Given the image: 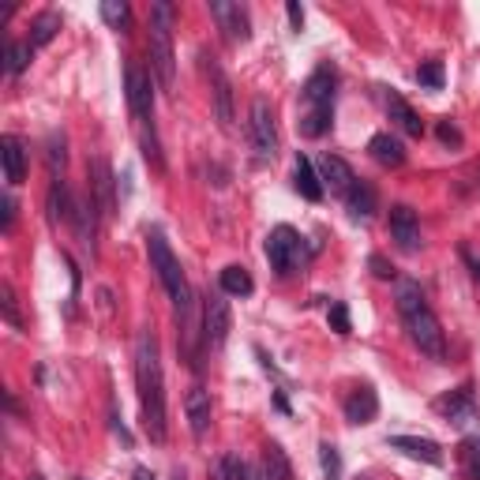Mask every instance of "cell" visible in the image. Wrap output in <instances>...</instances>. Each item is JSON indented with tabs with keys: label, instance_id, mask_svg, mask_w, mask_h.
I'll use <instances>...</instances> for the list:
<instances>
[{
	"label": "cell",
	"instance_id": "24",
	"mask_svg": "<svg viewBox=\"0 0 480 480\" xmlns=\"http://www.w3.org/2000/svg\"><path fill=\"white\" fill-rule=\"evenodd\" d=\"M263 473H267V480H293V465L278 443L263 446Z\"/></svg>",
	"mask_w": 480,
	"mask_h": 480
},
{
	"label": "cell",
	"instance_id": "2",
	"mask_svg": "<svg viewBox=\"0 0 480 480\" xmlns=\"http://www.w3.org/2000/svg\"><path fill=\"white\" fill-rule=\"evenodd\" d=\"M398 315H402V323L409 331V342L417 345L424 357H432V361H443L446 357L443 327H439L435 311L428 308V301H424V293H421L417 281H402L398 285Z\"/></svg>",
	"mask_w": 480,
	"mask_h": 480
},
{
	"label": "cell",
	"instance_id": "28",
	"mask_svg": "<svg viewBox=\"0 0 480 480\" xmlns=\"http://www.w3.org/2000/svg\"><path fill=\"white\" fill-rule=\"evenodd\" d=\"M319 465H323V480H342V454L334 443H319Z\"/></svg>",
	"mask_w": 480,
	"mask_h": 480
},
{
	"label": "cell",
	"instance_id": "25",
	"mask_svg": "<svg viewBox=\"0 0 480 480\" xmlns=\"http://www.w3.org/2000/svg\"><path fill=\"white\" fill-rule=\"evenodd\" d=\"M345 207H349V214H353V218H372L375 214V191H372V184L357 180L353 188H349Z\"/></svg>",
	"mask_w": 480,
	"mask_h": 480
},
{
	"label": "cell",
	"instance_id": "37",
	"mask_svg": "<svg viewBox=\"0 0 480 480\" xmlns=\"http://www.w3.org/2000/svg\"><path fill=\"white\" fill-rule=\"evenodd\" d=\"M435 132H439V139H443L446 147H462V132H458V128H454L451 120H439Z\"/></svg>",
	"mask_w": 480,
	"mask_h": 480
},
{
	"label": "cell",
	"instance_id": "20",
	"mask_svg": "<svg viewBox=\"0 0 480 480\" xmlns=\"http://www.w3.org/2000/svg\"><path fill=\"white\" fill-rule=\"evenodd\" d=\"M0 162H5V180L15 188V184H23V177H26V150H23V139H15V136H5L0 139Z\"/></svg>",
	"mask_w": 480,
	"mask_h": 480
},
{
	"label": "cell",
	"instance_id": "9",
	"mask_svg": "<svg viewBox=\"0 0 480 480\" xmlns=\"http://www.w3.org/2000/svg\"><path fill=\"white\" fill-rule=\"evenodd\" d=\"M297 251H301V237H297V230H290V226L271 230V237H267V260H271L274 274H281V278H285V274H293Z\"/></svg>",
	"mask_w": 480,
	"mask_h": 480
},
{
	"label": "cell",
	"instance_id": "5",
	"mask_svg": "<svg viewBox=\"0 0 480 480\" xmlns=\"http://www.w3.org/2000/svg\"><path fill=\"white\" fill-rule=\"evenodd\" d=\"M147 251H150V267H154L158 281L166 285L169 301L177 304L180 315H188V308H191V285H188V278L180 271V260L173 255V248H169V240H166L162 230H150L147 233Z\"/></svg>",
	"mask_w": 480,
	"mask_h": 480
},
{
	"label": "cell",
	"instance_id": "6",
	"mask_svg": "<svg viewBox=\"0 0 480 480\" xmlns=\"http://www.w3.org/2000/svg\"><path fill=\"white\" fill-rule=\"evenodd\" d=\"M203 72L210 79V98H214V117L221 128H233V83L226 76V68L218 64V56L203 53Z\"/></svg>",
	"mask_w": 480,
	"mask_h": 480
},
{
	"label": "cell",
	"instance_id": "26",
	"mask_svg": "<svg viewBox=\"0 0 480 480\" xmlns=\"http://www.w3.org/2000/svg\"><path fill=\"white\" fill-rule=\"evenodd\" d=\"M72 210H76V203L68 199V184H64V177H60L49 188V218L53 221H72Z\"/></svg>",
	"mask_w": 480,
	"mask_h": 480
},
{
	"label": "cell",
	"instance_id": "16",
	"mask_svg": "<svg viewBox=\"0 0 480 480\" xmlns=\"http://www.w3.org/2000/svg\"><path fill=\"white\" fill-rule=\"evenodd\" d=\"M90 196H94V203H98L102 218L113 214V207H117V199H113V169H109L106 158H94V162H90Z\"/></svg>",
	"mask_w": 480,
	"mask_h": 480
},
{
	"label": "cell",
	"instance_id": "14",
	"mask_svg": "<svg viewBox=\"0 0 480 480\" xmlns=\"http://www.w3.org/2000/svg\"><path fill=\"white\" fill-rule=\"evenodd\" d=\"M319 180H323V188L338 191V196H349V188L357 184V173L349 169L345 158H338V154H323V158H319Z\"/></svg>",
	"mask_w": 480,
	"mask_h": 480
},
{
	"label": "cell",
	"instance_id": "10",
	"mask_svg": "<svg viewBox=\"0 0 480 480\" xmlns=\"http://www.w3.org/2000/svg\"><path fill=\"white\" fill-rule=\"evenodd\" d=\"M230 323H233V315H230L226 293H210L207 304H203V338H207V345H214V349L226 345Z\"/></svg>",
	"mask_w": 480,
	"mask_h": 480
},
{
	"label": "cell",
	"instance_id": "40",
	"mask_svg": "<svg viewBox=\"0 0 480 480\" xmlns=\"http://www.w3.org/2000/svg\"><path fill=\"white\" fill-rule=\"evenodd\" d=\"M285 15H290L293 30H301V26H304V8L297 5V0H290V5H285Z\"/></svg>",
	"mask_w": 480,
	"mask_h": 480
},
{
	"label": "cell",
	"instance_id": "19",
	"mask_svg": "<svg viewBox=\"0 0 480 480\" xmlns=\"http://www.w3.org/2000/svg\"><path fill=\"white\" fill-rule=\"evenodd\" d=\"M387 117L402 128L405 136H413V139H421V136H424V120H421V113L413 109V106L402 98V94H387Z\"/></svg>",
	"mask_w": 480,
	"mask_h": 480
},
{
	"label": "cell",
	"instance_id": "32",
	"mask_svg": "<svg viewBox=\"0 0 480 480\" xmlns=\"http://www.w3.org/2000/svg\"><path fill=\"white\" fill-rule=\"evenodd\" d=\"M0 308H5V319L19 331L23 327V319H19V304H15V293H12V285L8 281H0Z\"/></svg>",
	"mask_w": 480,
	"mask_h": 480
},
{
	"label": "cell",
	"instance_id": "17",
	"mask_svg": "<svg viewBox=\"0 0 480 480\" xmlns=\"http://www.w3.org/2000/svg\"><path fill=\"white\" fill-rule=\"evenodd\" d=\"M394 451L417 458V462H428V465H443V446L435 439H421V435H394L391 439Z\"/></svg>",
	"mask_w": 480,
	"mask_h": 480
},
{
	"label": "cell",
	"instance_id": "39",
	"mask_svg": "<svg viewBox=\"0 0 480 480\" xmlns=\"http://www.w3.org/2000/svg\"><path fill=\"white\" fill-rule=\"evenodd\" d=\"M462 260H465V267H469V274H473V281H480V255H476L473 248H462Z\"/></svg>",
	"mask_w": 480,
	"mask_h": 480
},
{
	"label": "cell",
	"instance_id": "21",
	"mask_svg": "<svg viewBox=\"0 0 480 480\" xmlns=\"http://www.w3.org/2000/svg\"><path fill=\"white\" fill-rule=\"evenodd\" d=\"M368 154L375 158L379 166H387V169H398V166L405 162V147H402V139H398V136H391V132H379V136H372V143H368Z\"/></svg>",
	"mask_w": 480,
	"mask_h": 480
},
{
	"label": "cell",
	"instance_id": "38",
	"mask_svg": "<svg viewBox=\"0 0 480 480\" xmlns=\"http://www.w3.org/2000/svg\"><path fill=\"white\" fill-rule=\"evenodd\" d=\"M368 267H372V274H375V278H383V281H391V278H394V267H391L387 260H383V255H372Z\"/></svg>",
	"mask_w": 480,
	"mask_h": 480
},
{
	"label": "cell",
	"instance_id": "7",
	"mask_svg": "<svg viewBox=\"0 0 480 480\" xmlns=\"http://www.w3.org/2000/svg\"><path fill=\"white\" fill-rule=\"evenodd\" d=\"M248 128H251V147H255V154H260V158H274L278 154V124H274V109H271L267 98H255L251 102Z\"/></svg>",
	"mask_w": 480,
	"mask_h": 480
},
{
	"label": "cell",
	"instance_id": "44",
	"mask_svg": "<svg viewBox=\"0 0 480 480\" xmlns=\"http://www.w3.org/2000/svg\"><path fill=\"white\" fill-rule=\"evenodd\" d=\"M26 480H46V476H42V473H30V476H26Z\"/></svg>",
	"mask_w": 480,
	"mask_h": 480
},
{
	"label": "cell",
	"instance_id": "22",
	"mask_svg": "<svg viewBox=\"0 0 480 480\" xmlns=\"http://www.w3.org/2000/svg\"><path fill=\"white\" fill-rule=\"evenodd\" d=\"M293 184H297V191H301L308 203H319V199H323V180H319L315 166L308 162L304 154H297V162H293Z\"/></svg>",
	"mask_w": 480,
	"mask_h": 480
},
{
	"label": "cell",
	"instance_id": "36",
	"mask_svg": "<svg viewBox=\"0 0 480 480\" xmlns=\"http://www.w3.org/2000/svg\"><path fill=\"white\" fill-rule=\"evenodd\" d=\"M331 327L338 331V334H349L353 327H349V308L345 304H331Z\"/></svg>",
	"mask_w": 480,
	"mask_h": 480
},
{
	"label": "cell",
	"instance_id": "41",
	"mask_svg": "<svg viewBox=\"0 0 480 480\" xmlns=\"http://www.w3.org/2000/svg\"><path fill=\"white\" fill-rule=\"evenodd\" d=\"M0 210H5V233H8V230H12V221H15V203L5 199V203H0Z\"/></svg>",
	"mask_w": 480,
	"mask_h": 480
},
{
	"label": "cell",
	"instance_id": "18",
	"mask_svg": "<svg viewBox=\"0 0 480 480\" xmlns=\"http://www.w3.org/2000/svg\"><path fill=\"white\" fill-rule=\"evenodd\" d=\"M375 413H379V394L372 387H357L345 398V421L349 424H372Z\"/></svg>",
	"mask_w": 480,
	"mask_h": 480
},
{
	"label": "cell",
	"instance_id": "43",
	"mask_svg": "<svg viewBox=\"0 0 480 480\" xmlns=\"http://www.w3.org/2000/svg\"><path fill=\"white\" fill-rule=\"evenodd\" d=\"M169 480H188V473H184V469H173V473H169Z\"/></svg>",
	"mask_w": 480,
	"mask_h": 480
},
{
	"label": "cell",
	"instance_id": "33",
	"mask_svg": "<svg viewBox=\"0 0 480 480\" xmlns=\"http://www.w3.org/2000/svg\"><path fill=\"white\" fill-rule=\"evenodd\" d=\"M462 462H465L469 480H480V435H476V439H465V446H462Z\"/></svg>",
	"mask_w": 480,
	"mask_h": 480
},
{
	"label": "cell",
	"instance_id": "4",
	"mask_svg": "<svg viewBox=\"0 0 480 480\" xmlns=\"http://www.w3.org/2000/svg\"><path fill=\"white\" fill-rule=\"evenodd\" d=\"M173 5L169 0H158L150 8V64L154 76L162 83V90L173 94L177 87V53H173Z\"/></svg>",
	"mask_w": 480,
	"mask_h": 480
},
{
	"label": "cell",
	"instance_id": "8",
	"mask_svg": "<svg viewBox=\"0 0 480 480\" xmlns=\"http://www.w3.org/2000/svg\"><path fill=\"white\" fill-rule=\"evenodd\" d=\"M128 106L132 117L139 120V128H154V83L143 68H128Z\"/></svg>",
	"mask_w": 480,
	"mask_h": 480
},
{
	"label": "cell",
	"instance_id": "12",
	"mask_svg": "<svg viewBox=\"0 0 480 480\" xmlns=\"http://www.w3.org/2000/svg\"><path fill=\"white\" fill-rule=\"evenodd\" d=\"M210 15L218 19L221 35H226L230 42H248V38H251L248 12H244L240 5H233V0H210Z\"/></svg>",
	"mask_w": 480,
	"mask_h": 480
},
{
	"label": "cell",
	"instance_id": "13",
	"mask_svg": "<svg viewBox=\"0 0 480 480\" xmlns=\"http://www.w3.org/2000/svg\"><path fill=\"white\" fill-rule=\"evenodd\" d=\"M391 237L402 251H421V221L413 214V207H405V203L391 207Z\"/></svg>",
	"mask_w": 480,
	"mask_h": 480
},
{
	"label": "cell",
	"instance_id": "35",
	"mask_svg": "<svg viewBox=\"0 0 480 480\" xmlns=\"http://www.w3.org/2000/svg\"><path fill=\"white\" fill-rule=\"evenodd\" d=\"M417 79H421L424 87L439 90V87H443V64H439V60H428V64H421V68H417Z\"/></svg>",
	"mask_w": 480,
	"mask_h": 480
},
{
	"label": "cell",
	"instance_id": "29",
	"mask_svg": "<svg viewBox=\"0 0 480 480\" xmlns=\"http://www.w3.org/2000/svg\"><path fill=\"white\" fill-rule=\"evenodd\" d=\"M102 19L113 30H128V26H132V8H128L124 0H106V5H102Z\"/></svg>",
	"mask_w": 480,
	"mask_h": 480
},
{
	"label": "cell",
	"instance_id": "31",
	"mask_svg": "<svg viewBox=\"0 0 480 480\" xmlns=\"http://www.w3.org/2000/svg\"><path fill=\"white\" fill-rule=\"evenodd\" d=\"M30 53H35V46H30V42H8L5 60H8V72H12V76H19L26 64H30Z\"/></svg>",
	"mask_w": 480,
	"mask_h": 480
},
{
	"label": "cell",
	"instance_id": "23",
	"mask_svg": "<svg viewBox=\"0 0 480 480\" xmlns=\"http://www.w3.org/2000/svg\"><path fill=\"white\" fill-rule=\"evenodd\" d=\"M221 293L226 297H248L251 290H255V281H251V274L240 267V263H230L226 271H221Z\"/></svg>",
	"mask_w": 480,
	"mask_h": 480
},
{
	"label": "cell",
	"instance_id": "34",
	"mask_svg": "<svg viewBox=\"0 0 480 480\" xmlns=\"http://www.w3.org/2000/svg\"><path fill=\"white\" fill-rule=\"evenodd\" d=\"M49 173H53V180H60L64 177V162H68V154H64V139L60 136H53L49 139Z\"/></svg>",
	"mask_w": 480,
	"mask_h": 480
},
{
	"label": "cell",
	"instance_id": "45",
	"mask_svg": "<svg viewBox=\"0 0 480 480\" xmlns=\"http://www.w3.org/2000/svg\"><path fill=\"white\" fill-rule=\"evenodd\" d=\"M357 480H372V476H357Z\"/></svg>",
	"mask_w": 480,
	"mask_h": 480
},
{
	"label": "cell",
	"instance_id": "3",
	"mask_svg": "<svg viewBox=\"0 0 480 480\" xmlns=\"http://www.w3.org/2000/svg\"><path fill=\"white\" fill-rule=\"evenodd\" d=\"M334 83L338 72L331 64H319L304 83V113H301V136L319 139L331 128V113H334Z\"/></svg>",
	"mask_w": 480,
	"mask_h": 480
},
{
	"label": "cell",
	"instance_id": "30",
	"mask_svg": "<svg viewBox=\"0 0 480 480\" xmlns=\"http://www.w3.org/2000/svg\"><path fill=\"white\" fill-rule=\"evenodd\" d=\"M210 480H248L244 465L233 458V454H221L214 465H210Z\"/></svg>",
	"mask_w": 480,
	"mask_h": 480
},
{
	"label": "cell",
	"instance_id": "1",
	"mask_svg": "<svg viewBox=\"0 0 480 480\" xmlns=\"http://www.w3.org/2000/svg\"><path fill=\"white\" fill-rule=\"evenodd\" d=\"M136 387H139L143 428L150 443H166V379H162V357H158V338L150 331L136 338Z\"/></svg>",
	"mask_w": 480,
	"mask_h": 480
},
{
	"label": "cell",
	"instance_id": "27",
	"mask_svg": "<svg viewBox=\"0 0 480 480\" xmlns=\"http://www.w3.org/2000/svg\"><path fill=\"white\" fill-rule=\"evenodd\" d=\"M56 30H60V15L56 12H42L35 23H30V46H35V49L49 46L56 38Z\"/></svg>",
	"mask_w": 480,
	"mask_h": 480
},
{
	"label": "cell",
	"instance_id": "11",
	"mask_svg": "<svg viewBox=\"0 0 480 480\" xmlns=\"http://www.w3.org/2000/svg\"><path fill=\"white\" fill-rule=\"evenodd\" d=\"M432 409L439 413V417H446V424H469V421H476V398H473V387H469V383H462L458 391L439 394V398L432 402Z\"/></svg>",
	"mask_w": 480,
	"mask_h": 480
},
{
	"label": "cell",
	"instance_id": "42",
	"mask_svg": "<svg viewBox=\"0 0 480 480\" xmlns=\"http://www.w3.org/2000/svg\"><path fill=\"white\" fill-rule=\"evenodd\" d=\"M132 480H154V473L150 469H136V476Z\"/></svg>",
	"mask_w": 480,
	"mask_h": 480
},
{
	"label": "cell",
	"instance_id": "15",
	"mask_svg": "<svg viewBox=\"0 0 480 480\" xmlns=\"http://www.w3.org/2000/svg\"><path fill=\"white\" fill-rule=\"evenodd\" d=\"M184 413H188V428H191V435L203 439L207 428H210V417H214L210 391H207V387H191L188 398H184Z\"/></svg>",
	"mask_w": 480,
	"mask_h": 480
}]
</instances>
